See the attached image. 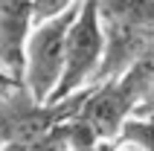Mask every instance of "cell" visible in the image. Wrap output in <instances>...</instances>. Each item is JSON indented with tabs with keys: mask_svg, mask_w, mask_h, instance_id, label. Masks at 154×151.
<instances>
[{
	"mask_svg": "<svg viewBox=\"0 0 154 151\" xmlns=\"http://www.w3.org/2000/svg\"><path fill=\"white\" fill-rule=\"evenodd\" d=\"M82 0H32V15L35 23L38 20H50V17H58L64 12H73Z\"/></svg>",
	"mask_w": 154,
	"mask_h": 151,
	"instance_id": "8992f818",
	"label": "cell"
},
{
	"mask_svg": "<svg viewBox=\"0 0 154 151\" xmlns=\"http://www.w3.org/2000/svg\"><path fill=\"white\" fill-rule=\"evenodd\" d=\"M148 61H151V84H148V96H146V105L140 113H154V50L148 52Z\"/></svg>",
	"mask_w": 154,
	"mask_h": 151,
	"instance_id": "52a82bcc",
	"label": "cell"
},
{
	"mask_svg": "<svg viewBox=\"0 0 154 151\" xmlns=\"http://www.w3.org/2000/svg\"><path fill=\"white\" fill-rule=\"evenodd\" d=\"M35 26L32 0H0V70L20 84L26 41Z\"/></svg>",
	"mask_w": 154,
	"mask_h": 151,
	"instance_id": "277c9868",
	"label": "cell"
},
{
	"mask_svg": "<svg viewBox=\"0 0 154 151\" xmlns=\"http://www.w3.org/2000/svg\"><path fill=\"white\" fill-rule=\"evenodd\" d=\"M76 9L64 12L58 17H50V20H38L32 26V32H29L20 84L38 102H50L58 82H61V73H64V41H67V29H70V20L76 15Z\"/></svg>",
	"mask_w": 154,
	"mask_h": 151,
	"instance_id": "3957f363",
	"label": "cell"
},
{
	"mask_svg": "<svg viewBox=\"0 0 154 151\" xmlns=\"http://www.w3.org/2000/svg\"><path fill=\"white\" fill-rule=\"evenodd\" d=\"M3 93H6V90H0V96H3Z\"/></svg>",
	"mask_w": 154,
	"mask_h": 151,
	"instance_id": "ba28073f",
	"label": "cell"
},
{
	"mask_svg": "<svg viewBox=\"0 0 154 151\" xmlns=\"http://www.w3.org/2000/svg\"><path fill=\"white\" fill-rule=\"evenodd\" d=\"M105 29V58L96 82L122 76L154 50V0H96Z\"/></svg>",
	"mask_w": 154,
	"mask_h": 151,
	"instance_id": "6da1fadb",
	"label": "cell"
},
{
	"mask_svg": "<svg viewBox=\"0 0 154 151\" xmlns=\"http://www.w3.org/2000/svg\"><path fill=\"white\" fill-rule=\"evenodd\" d=\"M108 151H154V113H134L119 134L108 140Z\"/></svg>",
	"mask_w": 154,
	"mask_h": 151,
	"instance_id": "5b68a950",
	"label": "cell"
},
{
	"mask_svg": "<svg viewBox=\"0 0 154 151\" xmlns=\"http://www.w3.org/2000/svg\"><path fill=\"white\" fill-rule=\"evenodd\" d=\"M102 58H105V29L99 20V6H96V0H82L70 20L67 41H64V73H61V82L50 102L90 87L99 76Z\"/></svg>",
	"mask_w": 154,
	"mask_h": 151,
	"instance_id": "7a4b0ae2",
	"label": "cell"
}]
</instances>
